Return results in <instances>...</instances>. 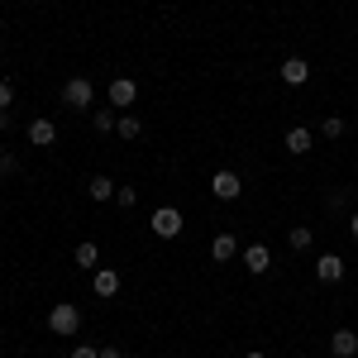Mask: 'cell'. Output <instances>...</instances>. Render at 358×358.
Listing matches in <instances>:
<instances>
[{"instance_id": "1", "label": "cell", "mask_w": 358, "mask_h": 358, "mask_svg": "<svg viewBox=\"0 0 358 358\" xmlns=\"http://www.w3.org/2000/svg\"><path fill=\"white\" fill-rule=\"evenodd\" d=\"M182 210H177V206H158V210H153V215H148V229H153V234H158V239H177V234H182Z\"/></svg>"}, {"instance_id": "5", "label": "cell", "mask_w": 358, "mask_h": 358, "mask_svg": "<svg viewBox=\"0 0 358 358\" xmlns=\"http://www.w3.org/2000/svg\"><path fill=\"white\" fill-rule=\"evenodd\" d=\"M282 148H287V153H292V158H306V153H310V148H315V134H310V129H306V124H292V129H287V134H282Z\"/></svg>"}, {"instance_id": "6", "label": "cell", "mask_w": 358, "mask_h": 358, "mask_svg": "<svg viewBox=\"0 0 358 358\" xmlns=\"http://www.w3.org/2000/svg\"><path fill=\"white\" fill-rule=\"evenodd\" d=\"M106 96H110V106H115V110H129V106L138 101V82H134V77H115Z\"/></svg>"}, {"instance_id": "19", "label": "cell", "mask_w": 358, "mask_h": 358, "mask_svg": "<svg viewBox=\"0 0 358 358\" xmlns=\"http://www.w3.org/2000/svg\"><path fill=\"white\" fill-rule=\"evenodd\" d=\"M320 134H325V138H339V134H344V120H339V115L320 120Z\"/></svg>"}, {"instance_id": "12", "label": "cell", "mask_w": 358, "mask_h": 358, "mask_svg": "<svg viewBox=\"0 0 358 358\" xmlns=\"http://www.w3.org/2000/svg\"><path fill=\"white\" fill-rule=\"evenodd\" d=\"M330 354L334 358H354L358 354V330H334L330 334Z\"/></svg>"}, {"instance_id": "13", "label": "cell", "mask_w": 358, "mask_h": 358, "mask_svg": "<svg viewBox=\"0 0 358 358\" xmlns=\"http://www.w3.org/2000/svg\"><path fill=\"white\" fill-rule=\"evenodd\" d=\"M91 292H96V296H115V292H120V273L96 268V273H91Z\"/></svg>"}, {"instance_id": "8", "label": "cell", "mask_w": 358, "mask_h": 358, "mask_svg": "<svg viewBox=\"0 0 358 358\" xmlns=\"http://www.w3.org/2000/svg\"><path fill=\"white\" fill-rule=\"evenodd\" d=\"M29 143H34V148H53V143H57V124H53V120H43V115L29 120Z\"/></svg>"}, {"instance_id": "14", "label": "cell", "mask_w": 358, "mask_h": 358, "mask_svg": "<svg viewBox=\"0 0 358 358\" xmlns=\"http://www.w3.org/2000/svg\"><path fill=\"white\" fill-rule=\"evenodd\" d=\"M210 258H215V263H229V258H239V239H234V234H215V244H210Z\"/></svg>"}, {"instance_id": "4", "label": "cell", "mask_w": 358, "mask_h": 358, "mask_svg": "<svg viewBox=\"0 0 358 358\" xmlns=\"http://www.w3.org/2000/svg\"><path fill=\"white\" fill-rule=\"evenodd\" d=\"M210 192L220 196V201H239V196H244V177L229 172V167H220V172L210 177Z\"/></svg>"}, {"instance_id": "7", "label": "cell", "mask_w": 358, "mask_h": 358, "mask_svg": "<svg viewBox=\"0 0 358 358\" xmlns=\"http://www.w3.org/2000/svg\"><path fill=\"white\" fill-rule=\"evenodd\" d=\"M315 277H320L325 287L344 282V258H339V253H320V258H315Z\"/></svg>"}, {"instance_id": "11", "label": "cell", "mask_w": 358, "mask_h": 358, "mask_svg": "<svg viewBox=\"0 0 358 358\" xmlns=\"http://www.w3.org/2000/svg\"><path fill=\"white\" fill-rule=\"evenodd\" d=\"M244 268H248L253 277L268 273V268H273V253H268V244H248V248H244Z\"/></svg>"}, {"instance_id": "9", "label": "cell", "mask_w": 358, "mask_h": 358, "mask_svg": "<svg viewBox=\"0 0 358 358\" xmlns=\"http://www.w3.org/2000/svg\"><path fill=\"white\" fill-rule=\"evenodd\" d=\"M72 263H77L82 273H96V268H101V244H96V239H82V244L72 248Z\"/></svg>"}, {"instance_id": "21", "label": "cell", "mask_w": 358, "mask_h": 358, "mask_svg": "<svg viewBox=\"0 0 358 358\" xmlns=\"http://www.w3.org/2000/svg\"><path fill=\"white\" fill-rule=\"evenodd\" d=\"M10 106H15V82L0 77V110H10Z\"/></svg>"}, {"instance_id": "17", "label": "cell", "mask_w": 358, "mask_h": 358, "mask_svg": "<svg viewBox=\"0 0 358 358\" xmlns=\"http://www.w3.org/2000/svg\"><path fill=\"white\" fill-rule=\"evenodd\" d=\"M115 134H120V138H124V143H129V138H138V134H143V124H138L134 115L124 110V115H120V124H115Z\"/></svg>"}, {"instance_id": "18", "label": "cell", "mask_w": 358, "mask_h": 358, "mask_svg": "<svg viewBox=\"0 0 358 358\" xmlns=\"http://www.w3.org/2000/svg\"><path fill=\"white\" fill-rule=\"evenodd\" d=\"M287 244L296 248V253H306V248L315 244V234H310V229H306V224H296V229H292V234H287Z\"/></svg>"}, {"instance_id": "26", "label": "cell", "mask_w": 358, "mask_h": 358, "mask_svg": "<svg viewBox=\"0 0 358 358\" xmlns=\"http://www.w3.org/2000/svg\"><path fill=\"white\" fill-rule=\"evenodd\" d=\"M101 358H120V349H101Z\"/></svg>"}, {"instance_id": "24", "label": "cell", "mask_w": 358, "mask_h": 358, "mask_svg": "<svg viewBox=\"0 0 358 358\" xmlns=\"http://www.w3.org/2000/svg\"><path fill=\"white\" fill-rule=\"evenodd\" d=\"M349 234H354V239H358V210H354V215H349Z\"/></svg>"}, {"instance_id": "3", "label": "cell", "mask_w": 358, "mask_h": 358, "mask_svg": "<svg viewBox=\"0 0 358 358\" xmlns=\"http://www.w3.org/2000/svg\"><path fill=\"white\" fill-rule=\"evenodd\" d=\"M48 330L53 334H77L82 330V310H77L72 301H57L53 310H48Z\"/></svg>"}, {"instance_id": "15", "label": "cell", "mask_w": 358, "mask_h": 358, "mask_svg": "<svg viewBox=\"0 0 358 358\" xmlns=\"http://www.w3.org/2000/svg\"><path fill=\"white\" fill-rule=\"evenodd\" d=\"M86 192H91V201H115V182L110 177H91Z\"/></svg>"}, {"instance_id": "10", "label": "cell", "mask_w": 358, "mask_h": 358, "mask_svg": "<svg viewBox=\"0 0 358 358\" xmlns=\"http://www.w3.org/2000/svg\"><path fill=\"white\" fill-rule=\"evenodd\" d=\"M282 82L287 86H306L310 82V62H306V57H282Z\"/></svg>"}, {"instance_id": "20", "label": "cell", "mask_w": 358, "mask_h": 358, "mask_svg": "<svg viewBox=\"0 0 358 358\" xmlns=\"http://www.w3.org/2000/svg\"><path fill=\"white\" fill-rule=\"evenodd\" d=\"M115 201H120L124 210H134V206H138V192H134V187H115Z\"/></svg>"}, {"instance_id": "25", "label": "cell", "mask_w": 358, "mask_h": 358, "mask_svg": "<svg viewBox=\"0 0 358 358\" xmlns=\"http://www.w3.org/2000/svg\"><path fill=\"white\" fill-rule=\"evenodd\" d=\"M5 129H10V110H0V134H5Z\"/></svg>"}, {"instance_id": "16", "label": "cell", "mask_w": 358, "mask_h": 358, "mask_svg": "<svg viewBox=\"0 0 358 358\" xmlns=\"http://www.w3.org/2000/svg\"><path fill=\"white\" fill-rule=\"evenodd\" d=\"M91 124H96V129H101V134H110L115 124H120V110H115V106H101V110L91 115Z\"/></svg>"}, {"instance_id": "2", "label": "cell", "mask_w": 358, "mask_h": 358, "mask_svg": "<svg viewBox=\"0 0 358 358\" xmlns=\"http://www.w3.org/2000/svg\"><path fill=\"white\" fill-rule=\"evenodd\" d=\"M62 101H67L72 110H91V106H96V86H91V77H67Z\"/></svg>"}, {"instance_id": "23", "label": "cell", "mask_w": 358, "mask_h": 358, "mask_svg": "<svg viewBox=\"0 0 358 358\" xmlns=\"http://www.w3.org/2000/svg\"><path fill=\"white\" fill-rule=\"evenodd\" d=\"M72 358H101V349H91V344H77V349H72Z\"/></svg>"}, {"instance_id": "22", "label": "cell", "mask_w": 358, "mask_h": 358, "mask_svg": "<svg viewBox=\"0 0 358 358\" xmlns=\"http://www.w3.org/2000/svg\"><path fill=\"white\" fill-rule=\"evenodd\" d=\"M0 172H20V158L15 153H0Z\"/></svg>"}, {"instance_id": "27", "label": "cell", "mask_w": 358, "mask_h": 358, "mask_svg": "<svg viewBox=\"0 0 358 358\" xmlns=\"http://www.w3.org/2000/svg\"><path fill=\"white\" fill-rule=\"evenodd\" d=\"M244 358H268V354H263V349H248V354Z\"/></svg>"}]
</instances>
